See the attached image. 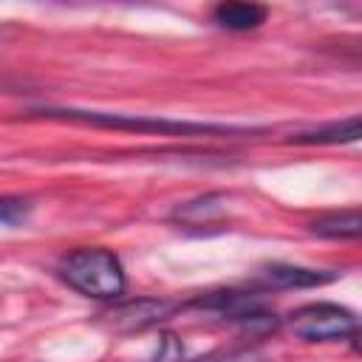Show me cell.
Returning <instances> with one entry per match:
<instances>
[{"instance_id":"obj_8","label":"cell","mask_w":362,"mask_h":362,"mask_svg":"<svg viewBox=\"0 0 362 362\" xmlns=\"http://www.w3.org/2000/svg\"><path fill=\"white\" fill-rule=\"evenodd\" d=\"M308 229L320 238L331 240H354L362 232V215L359 209H342V212H325L317 221L308 223Z\"/></svg>"},{"instance_id":"obj_2","label":"cell","mask_w":362,"mask_h":362,"mask_svg":"<svg viewBox=\"0 0 362 362\" xmlns=\"http://www.w3.org/2000/svg\"><path fill=\"white\" fill-rule=\"evenodd\" d=\"M59 277L79 294L93 300H119L127 288L124 269L110 249L82 246L62 257Z\"/></svg>"},{"instance_id":"obj_11","label":"cell","mask_w":362,"mask_h":362,"mask_svg":"<svg viewBox=\"0 0 362 362\" xmlns=\"http://www.w3.org/2000/svg\"><path fill=\"white\" fill-rule=\"evenodd\" d=\"M28 209L31 204L25 198H11V195H3L0 198V226H17L28 218Z\"/></svg>"},{"instance_id":"obj_5","label":"cell","mask_w":362,"mask_h":362,"mask_svg":"<svg viewBox=\"0 0 362 362\" xmlns=\"http://www.w3.org/2000/svg\"><path fill=\"white\" fill-rule=\"evenodd\" d=\"M334 277H337L334 272H320V269H305L291 263H269L257 272V283L263 288H314V286L331 283Z\"/></svg>"},{"instance_id":"obj_4","label":"cell","mask_w":362,"mask_h":362,"mask_svg":"<svg viewBox=\"0 0 362 362\" xmlns=\"http://www.w3.org/2000/svg\"><path fill=\"white\" fill-rule=\"evenodd\" d=\"M184 308H187V303H181V300H170V297H139V300L113 305L105 317H107V325L113 331L130 334V331L153 328V325L175 317Z\"/></svg>"},{"instance_id":"obj_7","label":"cell","mask_w":362,"mask_h":362,"mask_svg":"<svg viewBox=\"0 0 362 362\" xmlns=\"http://www.w3.org/2000/svg\"><path fill=\"white\" fill-rule=\"evenodd\" d=\"M269 8L260 3H221L212 8V20L229 31H249L266 23Z\"/></svg>"},{"instance_id":"obj_1","label":"cell","mask_w":362,"mask_h":362,"mask_svg":"<svg viewBox=\"0 0 362 362\" xmlns=\"http://www.w3.org/2000/svg\"><path fill=\"white\" fill-rule=\"evenodd\" d=\"M34 113L48 116V119L82 122V124H93V127H113V130H133V133H158V136H243V133H255V130L232 127V124L187 122V119L144 116V113H107V110H79V107H37Z\"/></svg>"},{"instance_id":"obj_6","label":"cell","mask_w":362,"mask_h":362,"mask_svg":"<svg viewBox=\"0 0 362 362\" xmlns=\"http://www.w3.org/2000/svg\"><path fill=\"white\" fill-rule=\"evenodd\" d=\"M359 116H348V119H337V122H325V124H317L311 130H303V133H294L288 141L294 144H345V141H356L359 139Z\"/></svg>"},{"instance_id":"obj_9","label":"cell","mask_w":362,"mask_h":362,"mask_svg":"<svg viewBox=\"0 0 362 362\" xmlns=\"http://www.w3.org/2000/svg\"><path fill=\"white\" fill-rule=\"evenodd\" d=\"M223 209H226V195L223 192H206V195H198V198L175 206L173 221H181V223H189V226H201V223H212Z\"/></svg>"},{"instance_id":"obj_3","label":"cell","mask_w":362,"mask_h":362,"mask_svg":"<svg viewBox=\"0 0 362 362\" xmlns=\"http://www.w3.org/2000/svg\"><path fill=\"white\" fill-rule=\"evenodd\" d=\"M288 331L305 342H334V339H356L359 320L354 311L337 303H308L288 317Z\"/></svg>"},{"instance_id":"obj_10","label":"cell","mask_w":362,"mask_h":362,"mask_svg":"<svg viewBox=\"0 0 362 362\" xmlns=\"http://www.w3.org/2000/svg\"><path fill=\"white\" fill-rule=\"evenodd\" d=\"M187 362H272V359L266 354L255 351V348H235V351H215V354H206V356H198V359H187Z\"/></svg>"}]
</instances>
